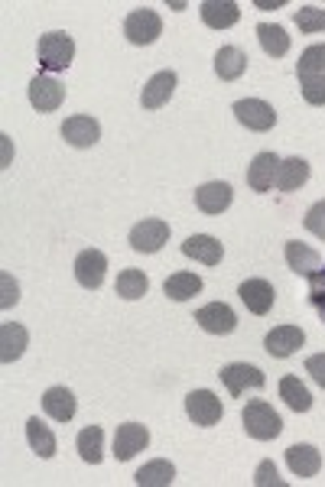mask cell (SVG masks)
Returning <instances> with one entry per match:
<instances>
[{"label": "cell", "mask_w": 325, "mask_h": 487, "mask_svg": "<svg viewBox=\"0 0 325 487\" xmlns=\"http://www.w3.org/2000/svg\"><path fill=\"white\" fill-rule=\"evenodd\" d=\"M0 283H4V300H0V309H10L20 302V286L13 280H10V274L0 276Z\"/></svg>", "instance_id": "cell-39"}, {"label": "cell", "mask_w": 325, "mask_h": 487, "mask_svg": "<svg viewBox=\"0 0 325 487\" xmlns=\"http://www.w3.org/2000/svg\"><path fill=\"white\" fill-rule=\"evenodd\" d=\"M222 384L228 387V394L232 396H241L244 390H264L267 377L260 368H254V364H228V368H222Z\"/></svg>", "instance_id": "cell-5"}, {"label": "cell", "mask_w": 325, "mask_h": 487, "mask_svg": "<svg viewBox=\"0 0 325 487\" xmlns=\"http://www.w3.org/2000/svg\"><path fill=\"white\" fill-rule=\"evenodd\" d=\"M303 224H306V231H309V234H316V238L325 244V198H322V202H316L312 208H309L306 218H303Z\"/></svg>", "instance_id": "cell-35"}, {"label": "cell", "mask_w": 325, "mask_h": 487, "mask_svg": "<svg viewBox=\"0 0 325 487\" xmlns=\"http://www.w3.org/2000/svg\"><path fill=\"white\" fill-rule=\"evenodd\" d=\"M303 342H306V335H303L300 325H280V328H274V332L264 338V348L270 358H290V354H296V351L303 348Z\"/></svg>", "instance_id": "cell-12"}, {"label": "cell", "mask_w": 325, "mask_h": 487, "mask_svg": "<svg viewBox=\"0 0 325 487\" xmlns=\"http://www.w3.org/2000/svg\"><path fill=\"white\" fill-rule=\"evenodd\" d=\"M75 445H78L82 462L101 465V458H104V429L101 426H85L82 432H78Z\"/></svg>", "instance_id": "cell-27"}, {"label": "cell", "mask_w": 325, "mask_h": 487, "mask_svg": "<svg viewBox=\"0 0 325 487\" xmlns=\"http://www.w3.org/2000/svg\"><path fill=\"white\" fill-rule=\"evenodd\" d=\"M248 52L238 49V46H222V49L215 52V75L222 78V82H234L248 72Z\"/></svg>", "instance_id": "cell-20"}, {"label": "cell", "mask_w": 325, "mask_h": 487, "mask_svg": "<svg viewBox=\"0 0 325 487\" xmlns=\"http://www.w3.org/2000/svg\"><path fill=\"white\" fill-rule=\"evenodd\" d=\"M296 26H300V33H325V10L322 7L296 10Z\"/></svg>", "instance_id": "cell-34"}, {"label": "cell", "mask_w": 325, "mask_h": 487, "mask_svg": "<svg viewBox=\"0 0 325 487\" xmlns=\"http://www.w3.org/2000/svg\"><path fill=\"white\" fill-rule=\"evenodd\" d=\"M306 374L325 390V354H312V358H306Z\"/></svg>", "instance_id": "cell-38"}, {"label": "cell", "mask_w": 325, "mask_h": 487, "mask_svg": "<svg viewBox=\"0 0 325 487\" xmlns=\"http://www.w3.org/2000/svg\"><path fill=\"white\" fill-rule=\"evenodd\" d=\"M280 396L293 413H309V410H312V394L306 390V384H303L300 377H293V374L283 377V380H280Z\"/></svg>", "instance_id": "cell-28"}, {"label": "cell", "mask_w": 325, "mask_h": 487, "mask_svg": "<svg viewBox=\"0 0 325 487\" xmlns=\"http://www.w3.org/2000/svg\"><path fill=\"white\" fill-rule=\"evenodd\" d=\"M186 413L196 426H215L224 416V406L212 390H192L186 396Z\"/></svg>", "instance_id": "cell-6"}, {"label": "cell", "mask_w": 325, "mask_h": 487, "mask_svg": "<svg viewBox=\"0 0 325 487\" xmlns=\"http://www.w3.org/2000/svg\"><path fill=\"white\" fill-rule=\"evenodd\" d=\"M257 39H260V46H264L267 56H274V59H283V56L290 52V36H286V30L277 26V23L257 26Z\"/></svg>", "instance_id": "cell-31"}, {"label": "cell", "mask_w": 325, "mask_h": 487, "mask_svg": "<svg viewBox=\"0 0 325 487\" xmlns=\"http://www.w3.org/2000/svg\"><path fill=\"white\" fill-rule=\"evenodd\" d=\"M196 322L202 332L208 335H232L238 328V316H234L232 306H224V302H208L196 312Z\"/></svg>", "instance_id": "cell-9"}, {"label": "cell", "mask_w": 325, "mask_h": 487, "mask_svg": "<svg viewBox=\"0 0 325 487\" xmlns=\"http://www.w3.org/2000/svg\"><path fill=\"white\" fill-rule=\"evenodd\" d=\"M182 254H186L189 260H198V264H206V266H218L224 257V248L212 234H192V238H186V244H182Z\"/></svg>", "instance_id": "cell-17"}, {"label": "cell", "mask_w": 325, "mask_h": 487, "mask_svg": "<svg viewBox=\"0 0 325 487\" xmlns=\"http://www.w3.org/2000/svg\"><path fill=\"white\" fill-rule=\"evenodd\" d=\"M296 75H300V82H306V78H325V43L309 46L303 52L300 62H296Z\"/></svg>", "instance_id": "cell-33"}, {"label": "cell", "mask_w": 325, "mask_h": 487, "mask_svg": "<svg viewBox=\"0 0 325 487\" xmlns=\"http://www.w3.org/2000/svg\"><path fill=\"white\" fill-rule=\"evenodd\" d=\"M286 465L296 478H316L319 468H322V455H319L316 445H290L286 448Z\"/></svg>", "instance_id": "cell-18"}, {"label": "cell", "mask_w": 325, "mask_h": 487, "mask_svg": "<svg viewBox=\"0 0 325 487\" xmlns=\"http://www.w3.org/2000/svg\"><path fill=\"white\" fill-rule=\"evenodd\" d=\"M198 13H202V23L212 26V30H228L241 20V7L234 0H206Z\"/></svg>", "instance_id": "cell-19"}, {"label": "cell", "mask_w": 325, "mask_h": 487, "mask_svg": "<svg viewBox=\"0 0 325 487\" xmlns=\"http://www.w3.org/2000/svg\"><path fill=\"white\" fill-rule=\"evenodd\" d=\"M309 182V162L300 156H290V160H280V170H277V182L274 186L280 192H296Z\"/></svg>", "instance_id": "cell-25"}, {"label": "cell", "mask_w": 325, "mask_h": 487, "mask_svg": "<svg viewBox=\"0 0 325 487\" xmlns=\"http://www.w3.org/2000/svg\"><path fill=\"white\" fill-rule=\"evenodd\" d=\"M36 52H40V65L46 72H66L72 65V59H75V39L69 33L56 30V33L40 36Z\"/></svg>", "instance_id": "cell-2"}, {"label": "cell", "mask_w": 325, "mask_h": 487, "mask_svg": "<svg viewBox=\"0 0 325 487\" xmlns=\"http://www.w3.org/2000/svg\"><path fill=\"white\" fill-rule=\"evenodd\" d=\"M234 114H238L241 124L248 130H254V134H267V130L277 124V111L267 101H260V98H244V101H238L234 104Z\"/></svg>", "instance_id": "cell-7"}, {"label": "cell", "mask_w": 325, "mask_h": 487, "mask_svg": "<svg viewBox=\"0 0 325 487\" xmlns=\"http://www.w3.org/2000/svg\"><path fill=\"white\" fill-rule=\"evenodd\" d=\"M162 33V20L156 10L150 7H137V10H130L127 20H124V36H127L134 46H150L156 43Z\"/></svg>", "instance_id": "cell-3"}, {"label": "cell", "mask_w": 325, "mask_h": 487, "mask_svg": "<svg viewBox=\"0 0 325 487\" xmlns=\"http://www.w3.org/2000/svg\"><path fill=\"white\" fill-rule=\"evenodd\" d=\"M232 186L228 182H206V186H198L196 188V205L198 212H206V214H222L224 208L232 205Z\"/></svg>", "instance_id": "cell-16"}, {"label": "cell", "mask_w": 325, "mask_h": 487, "mask_svg": "<svg viewBox=\"0 0 325 487\" xmlns=\"http://www.w3.org/2000/svg\"><path fill=\"white\" fill-rule=\"evenodd\" d=\"M286 264H290L293 274L316 276L322 270V257L306 244H300V240H286Z\"/></svg>", "instance_id": "cell-24"}, {"label": "cell", "mask_w": 325, "mask_h": 487, "mask_svg": "<svg viewBox=\"0 0 325 487\" xmlns=\"http://www.w3.org/2000/svg\"><path fill=\"white\" fill-rule=\"evenodd\" d=\"M118 296L127 302H137L146 296V290H150V280H146L144 270H124V274H118Z\"/></svg>", "instance_id": "cell-32"}, {"label": "cell", "mask_w": 325, "mask_h": 487, "mask_svg": "<svg viewBox=\"0 0 325 487\" xmlns=\"http://www.w3.org/2000/svg\"><path fill=\"white\" fill-rule=\"evenodd\" d=\"M241 422H244V432L257 442H270L283 432V419L267 400H250L241 413Z\"/></svg>", "instance_id": "cell-1"}, {"label": "cell", "mask_w": 325, "mask_h": 487, "mask_svg": "<svg viewBox=\"0 0 325 487\" xmlns=\"http://www.w3.org/2000/svg\"><path fill=\"white\" fill-rule=\"evenodd\" d=\"M254 484L257 487H283L286 481L277 474L274 462H260V465H257V471H254Z\"/></svg>", "instance_id": "cell-36"}, {"label": "cell", "mask_w": 325, "mask_h": 487, "mask_svg": "<svg viewBox=\"0 0 325 487\" xmlns=\"http://www.w3.org/2000/svg\"><path fill=\"white\" fill-rule=\"evenodd\" d=\"M277 170H280L277 153H257L254 162L248 166V186L254 192H270L277 182Z\"/></svg>", "instance_id": "cell-21"}, {"label": "cell", "mask_w": 325, "mask_h": 487, "mask_svg": "<svg viewBox=\"0 0 325 487\" xmlns=\"http://www.w3.org/2000/svg\"><path fill=\"white\" fill-rule=\"evenodd\" d=\"M303 98H306L309 104L322 108L325 104V78H306V82H303Z\"/></svg>", "instance_id": "cell-37"}, {"label": "cell", "mask_w": 325, "mask_h": 487, "mask_svg": "<svg viewBox=\"0 0 325 487\" xmlns=\"http://www.w3.org/2000/svg\"><path fill=\"white\" fill-rule=\"evenodd\" d=\"M238 296H241V302H244V306L254 312V316H267V312L274 309V300H277L274 286H270L267 280H260V276L241 283Z\"/></svg>", "instance_id": "cell-13"}, {"label": "cell", "mask_w": 325, "mask_h": 487, "mask_svg": "<svg viewBox=\"0 0 325 487\" xmlns=\"http://www.w3.org/2000/svg\"><path fill=\"white\" fill-rule=\"evenodd\" d=\"M62 101H66V88L52 75H36L33 82H30V104H33L40 114L59 111Z\"/></svg>", "instance_id": "cell-8"}, {"label": "cell", "mask_w": 325, "mask_h": 487, "mask_svg": "<svg viewBox=\"0 0 325 487\" xmlns=\"http://www.w3.org/2000/svg\"><path fill=\"white\" fill-rule=\"evenodd\" d=\"M134 481H137L140 487H170L172 481H176V468H172V462H166V458H156V462L144 465V468L134 474Z\"/></svg>", "instance_id": "cell-29"}, {"label": "cell", "mask_w": 325, "mask_h": 487, "mask_svg": "<svg viewBox=\"0 0 325 487\" xmlns=\"http://www.w3.org/2000/svg\"><path fill=\"white\" fill-rule=\"evenodd\" d=\"M26 344H30V332H26L23 325H17V322L0 325V361H4V364L20 361V354L26 351Z\"/></svg>", "instance_id": "cell-23"}, {"label": "cell", "mask_w": 325, "mask_h": 487, "mask_svg": "<svg viewBox=\"0 0 325 487\" xmlns=\"http://www.w3.org/2000/svg\"><path fill=\"white\" fill-rule=\"evenodd\" d=\"M146 445H150L146 426H140V422H124V426H118V432H114V458H118V462H130L137 452H144Z\"/></svg>", "instance_id": "cell-10"}, {"label": "cell", "mask_w": 325, "mask_h": 487, "mask_svg": "<svg viewBox=\"0 0 325 487\" xmlns=\"http://www.w3.org/2000/svg\"><path fill=\"white\" fill-rule=\"evenodd\" d=\"M162 292H166L172 302H186V300H192V296H198V292H202V276L172 274L170 280L162 283Z\"/></svg>", "instance_id": "cell-30"}, {"label": "cell", "mask_w": 325, "mask_h": 487, "mask_svg": "<svg viewBox=\"0 0 325 487\" xmlns=\"http://www.w3.org/2000/svg\"><path fill=\"white\" fill-rule=\"evenodd\" d=\"M166 240H170V224L162 222V218H144L130 231V248L137 250V254H156Z\"/></svg>", "instance_id": "cell-4"}, {"label": "cell", "mask_w": 325, "mask_h": 487, "mask_svg": "<svg viewBox=\"0 0 325 487\" xmlns=\"http://www.w3.org/2000/svg\"><path fill=\"white\" fill-rule=\"evenodd\" d=\"M43 410H46V416L56 419V422H69L78 410L75 394H72L69 387H49L43 394Z\"/></svg>", "instance_id": "cell-22"}, {"label": "cell", "mask_w": 325, "mask_h": 487, "mask_svg": "<svg viewBox=\"0 0 325 487\" xmlns=\"http://www.w3.org/2000/svg\"><path fill=\"white\" fill-rule=\"evenodd\" d=\"M176 72H156L150 82L144 85V94H140V104H144L146 111H156V108H162V104L170 101L172 94H176Z\"/></svg>", "instance_id": "cell-15"}, {"label": "cell", "mask_w": 325, "mask_h": 487, "mask_svg": "<svg viewBox=\"0 0 325 487\" xmlns=\"http://www.w3.org/2000/svg\"><path fill=\"white\" fill-rule=\"evenodd\" d=\"M26 442H30V448H33L40 458H52L56 455V436H52V429L46 426V422H40V416L26 419Z\"/></svg>", "instance_id": "cell-26"}, {"label": "cell", "mask_w": 325, "mask_h": 487, "mask_svg": "<svg viewBox=\"0 0 325 487\" xmlns=\"http://www.w3.org/2000/svg\"><path fill=\"white\" fill-rule=\"evenodd\" d=\"M104 270H108V257L101 250H82L75 257V280L85 286V290H98L104 283Z\"/></svg>", "instance_id": "cell-14"}, {"label": "cell", "mask_w": 325, "mask_h": 487, "mask_svg": "<svg viewBox=\"0 0 325 487\" xmlns=\"http://www.w3.org/2000/svg\"><path fill=\"white\" fill-rule=\"evenodd\" d=\"M62 140L69 146H78V150H88V146H94L101 140V124L94 117H88V114H75V117H69L62 124Z\"/></svg>", "instance_id": "cell-11"}]
</instances>
